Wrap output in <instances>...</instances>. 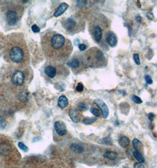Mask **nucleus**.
I'll list each match as a JSON object with an SVG mask.
<instances>
[{
    "label": "nucleus",
    "mask_w": 157,
    "mask_h": 168,
    "mask_svg": "<svg viewBox=\"0 0 157 168\" xmlns=\"http://www.w3.org/2000/svg\"><path fill=\"white\" fill-rule=\"evenodd\" d=\"M41 46L44 56L50 61H66L73 50L71 41L55 31H47L44 33Z\"/></svg>",
    "instance_id": "obj_1"
},
{
    "label": "nucleus",
    "mask_w": 157,
    "mask_h": 168,
    "mask_svg": "<svg viewBox=\"0 0 157 168\" xmlns=\"http://www.w3.org/2000/svg\"><path fill=\"white\" fill-rule=\"evenodd\" d=\"M7 60L14 67L22 69L30 61V54L24 36L20 33L12 34L5 48Z\"/></svg>",
    "instance_id": "obj_2"
},
{
    "label": "nucleus",
    "mask_w": 157,
    "mask_h": 168,
    "mask_svg": "<svg viewBox=\"0 0 157 168\" xmlns=\"http://www.w3.org/2000/svg\"><path fill=\"white\" fill-rule=\"evenodd\" d=\"M88 30L92 39L102 47H106L105 38L110 31V22L100 13L92 15L88 22Z\"/></svg>",
    "instance_id": "obj_3"
},
{
    "label": "nucleus",
    "mask_w": 157,
    "mask_h": 168,
    "mask_svg": "<svg viewBox=\"0 0 157 168\" xmlns=\"http://www.w3.org/2000/svg\"><path fill=\"white\" fill-rule=\"evenodd\" d=\"M24 13V8L19 4L11 3L6 5L1 11V18L5 27L11 28L18 24Z\"/></svg>",
    "instance_id": "obj_4"
},
{
    "label": "nucleus",
    "mask_w": 157,
    "mask_h": 168,
    "mask_svg": "<svg viewBox=\"0 0 157 168\" xmlns=\"http://www.w3.org/2000/svg\"><path fill=\"white\" fill-rule=\"evenodd\" d=\"M46 78L51 83L64 80L70 75L69 69L60 62L48 61L44 69Z\"/></svg>",
    "instance_id": "obj_5"
},
{
    "label": "nucleus",
    "mask_w": 157,
    "mask_h": 168,
    "mask_svg": "<svg viewBox=\"0 0 157 168\" xmlns=\"http://www.w3.org/2000/svg\"><path fill=\"white\" fill-rule=\"evenodd\" d=\"M88 67L92 69L103 68L106 66L107 60L101 50L96 47L89 48L83 54Z\"/></svg>",
    "instance_id": "obj_6"
},
{
    "label": "nucleus",
    "mask_w": 157,
    "mask_h": 168,
    "mask_svg": "<svg viewBox=\"0 0 157 168\" xmlns=\"http://www.w3.org/2000/svg\"><path fill=\"white\" fill-rule=\"evenodd\" d=\"M61 24L68 34H74L84 30L85 22L81 18L76 16L62 19Z\"/></svg>",
    "instance_id": "obj_7"
},
{
    "label": "nucleus",
    "mask_w": 157,
    "mask_h": 168,
    "mask_svg": "<svg viewBox=\"0 0 157 168\" xmlns=\"http://www.w3.org/2000/svg\"><path fill=\"white\" fill-rule=\"evenodd\" d=\"M66 65L76 74H80L88 68L83 54L80 53H76L72 56L66 62Z\"/></svg>",
    "instance_id": "obj_8"
},
{
    "label": "nucleus",
    "mask_w": 157,
    "mask_h": 168,
    "mask_svg": "<svg viewBox=\"0 0 157 168\" xmlns=\"http://www.w3.org/2000/svg\"><path fill=\"white\" fill-rule=\"evenodd\" d=\"M11 83L16 87H22L26 84L27 80L26 73L20 68L14 67V70L10 74Z\"/></svg>",
    "instance_id": "obj_9"
},
{
    "label": "nucleus",
    "mask_w": 157,
    "mask_h": 168,
    "mask_svg": "<svg viewBox=\"0 0 157 168\" xmlns=\"http://www.w3.org/2000/svg\"><path fill=\"white\" fill-rule=\"evenodd\" d=\"M117 37L116 34L112 32V31H110L107 34H106L105 41L106 45L114 47L117 45Z\"/></svg>",
    "instance_id": "obj_10"
},
{
    "label": "nucleus",
    "mask_w": 157,
    "mask_h": 168,
    "mask_svg": "<svg viewBox=\"0 0 157 168\" xmlns=\"http://www.w3.org/2000/svg\"><path fill=\"white\" fill-rule=\"evenodd\" d=\"M94 103L100 108L101 112L102 115L104 119H106L108 116L109 110L106 104L100 99H96L94 100Z\"/></svg>",
    "instance_id": "obj_11"
},
{
    "label": "nucleus",
    "mask_w": 157,
    "mask_h": 168,
    "mask_svg": "<svg viewBox=\"0 0 157 168\" xmlns=\"http://www.w3.org/2000/svg\"><path fill=\"white\" fill-rule=\"evenodd\" d=\"M54 127L57 134L61 136L65 135L66 133V127L65 123L62 121H56L54 123Z\"/></svg>",
    "instance_id": "obj_12"
},
{
    "label": "nucleus",
    "mask_w": 157,
    "mask_h": 168,
    "mask_svg": "<svg viewBox=\"0 0 157 168\" xmlns=\"http://www.w3.org/2000/svg\"><path fill=\"white\" fill-rule=\"evenodd\" d=\"M69 115L74 122L78 123L81 121V115L78 110L76 109H70L69 111Z\"/></svg>",
    "instance_id": "obj_13"
},
{
    "label": "nucleus",
    "mask_w": 157,
    "mask_h": 168,
    "mask_svg": "<svg viewBox=\"0 0 157 168\" xmlns=\"http://www.w3.org/2000/svg\"><path fill=\"white\" fill-rule=\"evenodd\" d=\"M68 8H69V5H68L66 3H61V4L58 6V7L57 8L55 13H54V16L55 17H58L61 16L66 12V11Z\"/></svg>",
    "instance_id": "obj_14"
},
{
    "label": "nucleus",
    "mask_w": 157,
    "mask_h": 168,
    "mask_svg": "<svg viewBox=\"0 0 157 168\" xmlns=\"http://www.w3.org/2000/svg\"><path fill=\"white\" fill-rule=\"evenodd\" d=\"M68 105V100L67 97L64 95H62L58 98V106L61 109H64Z\"/></svg>",
    "instance_id": "obj_15"
},
{
    "label": "nucleus",
    "mask_w": 157,
    "mask_h": 168,
    "mask_svg": "<svg viewBox=\"0 0 157 168\" xmlns=\"http://www.w3.org/2000/svg\"><path fill=\"white\" fill-rule=\"evenodd\" d=\"M11 147L7 143H3L0 144V153L3 155H7L10 153Z\"/></svg>",
    "instance_id": "obj_16"
},
{
    "label": "nucleus",
    "mask_w": 157,
    "mask_h": 168,
    "mask_svg": "<svg viewBox=\"0 0 157 168\" xmlns=\"http://www.w3.org/2000/svg\"><path fill=\"white\" fill-rule=\"evenodd\" d=\"M132 144H133L134 148L136 150V151L139 152L140 153L142 152L143 151V145H142V143L140 140H138L137 139H134L132 140Z\"/></svg>",
    "instance_id": "obj_17"
},
{
    "label": "nucleus",
    "mask_w": 157,
    "mask_h": 168,
    "mask_svg": "<svg viewBox=\"0 0 157 168\" xmlns=\"http://www.w3.org/2000/svg\"><path fill=\"white\" fill-rule=\"evenodd\" d=\"M119 144L122 148H126L130 145V139L126 136H122L120 139Z\"/></svg>",
    "instance_id": "obj_18"
},
{
    "label": "nucleus",
    "mask_w": 157,
    "mask_h": 168,
    "mask_svg": "<svg viewBox=\"0 0 157 168\" xmlns=\"http://www.w3.org/2000/svg\"><path fill=\"white\" fill-rule=\"evenodd\" d=\"M103 156L104 158H106V159L114 160L117 158L118 153L117 152H113V151H108L104 153Z\"/></svg>",
    "instance_id": "obj_19"
},
{
    "label": "nucleus",
    "mask_w": 157,
    "mask_h": 168,
    "mask_svg": "<svg viewBox=\"0 0 157 168\" xmlns=\"http://www.w3.org/2000/svg\"><path fill=\"white\" fill-rule=\"evenodd\" d=\"M71 149L76 153H81L83 152L84 151V149L79 145H77L76 143H73L70 146Z\"/></svg>",
    "instance_id": "obj_20"
},
{
    "label": "nucleus",
    "mask_w": 157,
    "mask_h": 168,
    "mask_svg": "<svg viewBox=\"0 0 157 168\" xmlns=\"http://www.w3.org/2000/svg\"><path fill=\"white\" fill-rule=\"evenodd\" d=\"M133 156L136 159V160L138 162L144 163L145 162V159L143 157L141 153L137 151H134L133 152Z\"/></svg>",
    "instance_id": "obj_21"
},
{
    "label": "nucleus",
    "mask_w": 157,
    "mask_h": 168,
    "mask_svg": "<svg viewBox=\"0 0 157 168\" xmlns=\"http://www.w3.org/2000/svg\"><path fill=\"white\" fill-rule=\"evenodd\" d=\"M88 109V105L85 102H80L77 104V110L81 112L86 111Z\"/></svg>",
    "instance_id": "obj_22"
},
{
    "label": "nucleus",
    "mask_w": 157,
    "mask_h": 168,
    "mask_svg": "<svg viewBox=\"0 0 157 168\" xmlns=\"http://www.w3.org/2000/svg\"><path fill=\"white\" fill-rule=\"evenodd\" d=\"M97 119V117H86L83 120H82V123L86 124V125H90L92 123L96 122Z\"/></svg>",
    "instance_id": "obj_23"
},
{
    "label": "nucleus",
    "mask_w": 157,
    "mask_h": 168,
    "mask_svg": "<svg viewBox=\"0 0 157 168\" xmlns=\"http://www.w3.org/2000/svg\"><path fill=\"white\" fill-rule=\"evenodd\" d=\"M7 126V122L5 119L2 116H0V130L4 129Z\"/></svg>",
    "instance_id": "obj_24"
},
{
    "label": "nucleus",
    "mask_w": 157,
    "mask_h": 168,
    "mask_svg": "<svg viewBox=\"0 0 157 168\" xmlns=\"http://www.w3.org/2000/svg\"><path fill=\"white\" fill-rule=\"evenodd\" d=\"M90 111H91L92 113L96 117H99V116H100V115H101V112H100V111L98 109H96V108L91 107Z\"/></svg>",
    "instance_id": "obj_25"
},
{
    "label": "nucleus",
    "mask_w": 157,
    "mask_h": 168,
    "mask_svg": "<svg viewBox=\"0 0 157 168\" xmlns=\"http://www.w3.org/2000/svg\"><path fill=\"white\" fill-rule=\"evenodd\" d=\"M99 143L102 144H106V145H110L112 143L111 140L108 137L102 139L99 141Z\"/></svg>",
    "instance_id": "obj_26"
},
{
    "label": "nucleus",
    "mask_w": 157,
    "mask_h": 168,
    "mask_svg": "<svg viewBox=\"0 0 157 168\" xmlns=\"http://www.w3.org/2000/svg\"><path fill=\"white\" fill-rule=\"evenodd\" d=\"M18 147L20 148L21 150H22V151L26 152L28 151V148L23 143L19 142L18 143Z\"/></svg>",
    "instance_id": "obj_27"
},
{
    "label": "nucleus",
    "mask_w": 157,
    "mask_h": 168,
    "mask_svg": "<svg viewBox=\"0 0 157 168\" xmlns=\"http://www.w3.org/2000/svg\"><path fill=\"white\" fill-rule=\"evenodd\" d=\"M132 100L137 104H141L142 103V100L141 99V98L137 96L136 95H134L132 96Z\"/></svg>",
    "instance_id": "obj_28"
},
{
    "label": "nucleus",
    "mask_w": 157,
    "mask_h": 168,
    "mask_svg": "<svg viewBox=\"0 0 157 168\" xmlns=\"http://www.w3.org/2000/svg\"><path fill=\"white\" fill-rule=\"evenodd\" d=\"M84 88V87L83 84L82 83H78L76 85V90L78 92H83Z\"/></svg>",
    "instance_id": "obj_29"
},
{
    "label": "nucleus",
    "mask_w": 157,
    "mask_h": 168,
    "mask_svg": "<svg viewBox=\"0 0 157 168\" xmlns=\"http://www.w3.org/2000/svg\"><path fill=\"white\" fill-rule=\"evenodd\" d=\"M133 58H134V61H135L137 65H140L141 64L138 54H134V56H133Z\"/></svg>",
    "instance_id": "obj_30"
},
{
    "label": "nucleus",
    "mask_w": 157,
    "mask_h": 168,
    "mask_svg": "<svg viewBox=\"0 0 157 168\" xmlns=\"http://www.w3.org/2000/svg\"><path fill=\"white\" fill-rule=\"evenodd\" d=\"M31 29L34 33H39L40 31V28L38 27V26L36 24H34L31 27Z\"/></svg>",
    "instance_id": "obj_31"
},
{
    "label": "nucleus",
    "mask_w": 157,
    "mask_h": 168,
    "mask_svg": "<svg viewBox=\"0 0 157 168\" xmlns=\"http://www.w3.org/2000/svg\"><path fill=\"white\" fill-rule=\"evenodd\" d=\"M145 81L147 82V84H151L153 83L152 79H151V77L149 75H146L145 77Z\"/></svg>",
    "instance_id": "obj_32"
},
{
    "label": "nucleus",
    "mask_w": 157,
    "mask_h": 168,
    "mask_svg": "<svg viewBox=\"0 0 157 168\" xmlns=\"http://www.w3.org/2000/svg\"><path fill=\"white\" fill-rule=\"evenodd\" d=\"M78 47H79V49L81 51H84V50H85L86 49V44H79Z\"/></svg>",
    "instance_id": "obj_33"
},
{
    "label": "nucleus",
    "mask_w": 157,
    "mask_h": 168,
    "mask_svg": "<svg viewBox=\"0 0 157 168\" xmlns=\"http://www.w3.org/2000/svg\"><path fill=\"white\" fill-rule=\"evenodd\" d=\"M148 119H150V120L151 122H152V120H154V118L155 117V115H154V113H150L148 114Z\"/></svg>",
    "instance_id": "obj_34"
},
{
    "label": "nucleus",
    "mask_w": 157,
    "mask_h": 168,
    "mask_svg": "<svg viewBox=\"0 0 157 168\" xmlns=\"http://www.w3.org/2000/svg\"><path fill=\"white\" fill-rule=\"evenodd\" d=\"M135 168H145V167L141 163H136L134 165Z\"/></svg>",
    "instance_id": "obj_35"
},
{
    "label": "nucleus",
    "mask_w": 157,
    "mask_h": 168,
    "mask_svg": "<svg viewBox=\"0 0 157 168\" xmlns=\"http://www.w3.org/2000/svg\"><path fill=\"white\" fill-rule=\"evenodd\" d=\"M147 17H148L149 19H150V20H151L153 19L154 16H153V14H152L151 13H148L147 14Z\"/></svg>",
    "instance_id": "obj_36"
},
{
    "label": "nucleus",
    "mask_w": 157,
    "mask_h": 168,
    "mask_svg": "<svg viewBox=\"0 0 157 168\" xmlns=\"http://www.w3.org/2000/svg\"><path fill=\"white\" fill-rule=\"evenodd\" d=\"M139 18H137V20L138 21H141V17H138Z\"/></svg>",
    "instance_id": "obj_37"
},
{
    "label": "nucleus",
    "mask_w": 157,
    "mask_h": 168,
    "mask_svg": "<svg viewBox=\"0 0 157 168\" xmlns=\"http://www.w3.org/2000/svg\"></svg>",
    "instance_id": "obj_38"
}]
</instances>
